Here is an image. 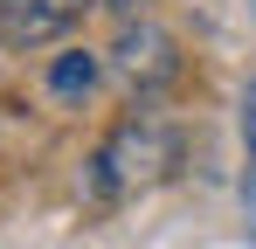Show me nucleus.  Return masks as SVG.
Listing matches in <instances>:
<instances>
[{
    "instance_id": "nucleus-2",
    "label": "nucleus",
    "mask_w": 256,
    "mask_h": 249,
    "mask_svg": "<svg viewBox=\"0 0 256 249\" xmlns=\"http://www.w3.org/2000/svg\"><path fill=\"white\" fill-rule=\"evenodd\" d=\"M111 70L146 97V90H160V83L180 76V42H173L160 21H146V14L132 21L125 14V28H118V42H111Z\"/></svg>"
},
{
    "instance_id": "nucleus-4",
    "label": "nucleus",
    "mask_w": 256,
    "mask_h": 249,
    "mask_svg": "<svg viewBox=\"0 0 256 249\" xmlns=\"http://www.w3.org/2000/svg\"><path fill=\"white\" fill-rule=\"evenodd\" d=\"M90 83H97V56H84V48H70V56L48 62V90L56 97H84Z\"/></svg>"
},
{
    "instance_id": "nucleus-1",
    "label": "nucleus",
    "mask_w": 256,
    "mask_h": 249,
    "mask_svg": "<svg viewBox=\"0 0 256 249\" xmlns=\"http://www.w3.org/2000/svg\"><path fill=\"white\" fill-rule=\"evenodd\" d=\"M173 166H180L173 124H160V118L138 111V118H125L104 146H97V160H90V194H97V201H132V194L173 180Z\"/></svg>"
},
{
    "instance_id": "nucleus-6",
    "label": "nucleus",
    "mask_w": 256,
    "mask_h": 249,
    "mask_svg": "<svg viewBox=\"0 0 256 249\" xmlns=\"http://www.w3.org/2000/svg\"><path fill=\"white\" fill-rule=\"evenodd\" d=\"M104 7H118V14H138V7H146V0H104Z\"/></svg>"
},
{
    "instance_id": "nucleus-3",
    "label": "nucleus",
    "mask_w": 256,
    "mask_h": 249,
    "mask_svg": "<svg viewBox=\"0 0 256 249\" xmlns=\"http://www.w3.org/2000/svg\"><path fill=\"white\" fill-rule=\"evenodd\" d=\"M90 0H0V42L7 48H48L84 21Z\"/></svg>"
},
{
    "instance_id": "nucleus-5",
    "label": "nucleus",
    "mask_w": 256,
    "mask_h": 249,
    "mask_svg": "<svg viewBox=\"0 0 256 249\" xmlns=\"http://www.w3.org/2000/svg\"><path fill=\"white\" fill-rule=\"evenodd\" d=\"M242 146H250V180H256V76L242 90Z\"/></svg>"
}]
</instances>
